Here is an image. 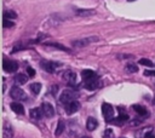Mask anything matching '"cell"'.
Instances as JSON below:
<instances>
[{"mask_svg":"<svg viewBox=\"0 0 155 138\" xmlns=\"http://www.w3.org/2000/svg\"><path fill=\"white\" fill-rule=\"evenodd\" d=\"M4 18H6V19H15V18H17V13L15 11L6 10V11H4Z\"/></svg>","mask_w":155,"mask_h":138,"instance_id":"obj_20","label":"cell"},{"mask_svg":"<svg viewBox=\"0 0 155 138\" xmlns=\"http://www.w3.org/2000/svg\"><path fill=\"white\" fill-rule=\"evenodd\" d=\"M2 25H4V28H11V27H13L15 24H13V22H11L10 19H6V18H4Z\"/></svg>","mask_w":155,"mask_h":138,"instance_id":"obj_26","label":"cell"},{"mask_svg":"<svg viewBox=\"0 0 155 138\" xmlns=\"http://www.w3.org/2000/svg\"><path fill=\"white\" fill-rule=\"evenodd\" d=\"M98 36H90V38H82V39H78V40H74L73 41V46L74 47H85L86 45L91 44V42H94V41H98Z\"/></svg>","mask_w":155,"mask_h":138,"instance_id":"obj_3","label":"cell"},{"mask_svg":"<svg viewBox=\"0 0 155 138\" xmlns=\"http://www.w3.org/2000/svg\"><path fill=\"white\" fill-rule=\"evenodd\" d=\"M97 126H98V121H97L94 117H88V119H87V121H86V128H87L88 131L96 130Z\"/></svg>","mask_w":155,"mask_h":138,"instance_id":"obj_15","label":"cell"},{"mask_svg":"<svg viewBox=\"0 0 155 138\" xmlns=\"http://www.w3.org/2000/svg\"><path fill=\"white\" fill-rule=\"evenodd\" d=\"M63 79L69 85H75V82H76V74L74 71H71V70H67L63 74Z\"/></svg>","mask_w":155,"mask_h":138,"instance_id":"obj_9","label":"cell"},{"mask_svg":"<svg viewBox=\"0 0 155 138\" xmlns=\"http://www.w3.org/2000/svg\"><path fill=\"white\" fill-rule=\"evenodd\" d=\"M28 81V76H25L24 74H17L16 76H15V82L17 84V85H23V84H25Z\"/></svg>","mask_w":155,"mask_h":138,"instance_id":"obj_19","label":"cell"},{"mask_svg":"<svg viewBox=\"0 0 155 138\" xmlns=\"http://www.w3.org/2000/svg\"><path fill=\"white\" fill-rule=\"evenodd\" d=\"M128 120V115L127 114H120L116 119H113L110 122H113V123H115V125H119V126H121L124 122H126Z\"/></svg>","mask_w":155,"mask_h":138,"instance_id":"obj_14","label":"cell"},{"mask_svg":"<svg viewBox=\"0 0 155 138\" xmlns=\"http://www.w3.org/2000/svg\"><path fill=\"white\" fill-rule=\"evenodd\" d=\"M76 15L80 17H87V16H92L94 15V10H87V8H78L76 10Z\"/></svg>","mask_w":155,"mask_h":138,"instance_id":"obj_16","label":"cell"},{"mask_svg":"<svg viewBox=\"0 0 155 138\" xmlns=\"http://www.w3.org/2000/svg\"><path fill=\"white\" fill-rule=\"evenodd\" d=\"M79 109H80V103L78 100H73V102H70L65 105V113L68 115H71V114L76 113Z\"/></svg>","mask_w":155,"mask_h":138,"instance_id":"obj_7","label":"cell"},{"mask_svg":"<svg viewBox=\"0 0 155 138\" xmlns=\"http://www.w3.org/2000/svg\"><path fill=\"white\" fill-rule=\"evenodd\" d=\"M76 97H78V94H76V92H74L73 90H64V91L61 93V96H59V100H61L62 103H64V104H68V103L75 100Z\"/></svg>","mask_w":155,"mask_h":138,"instance_id":"obj_1","label":"cell"},{"mask_svg":"<svg viewBox=\"0 0 155 138\" xmlns=\"http://www.w3.org/2000/svg\"><path fill=\"white\" fill-rule=\"evenodd\" d=\"M81 77L86 81V80H90V79H93V77H97L96 73L93 70H90V69H85L81 71Z\"/></svg>","mask_w":155,"mask_h":138,"instance_id":"obj_13","label":"cell"},{"mask_svg":"<svg viewBox=\"0 0 155 138\" xmlns=\"http://www.w3.org/2000/svg\"><path fill=\"white\" fill-rule=\"evenodd\" d=\"M2 67H4V70L7 71V73H15L18 69V64L15 61H11V59H7V58H4Z\"/></svg>","mask_w":155,"mask_h":138,"instance_id":"obj_5","label":"cell"},{"mask_svg":"<svg viewBox=\"0 0 155 138\" xmlns=\"http://www.w3.org/2000/svg\"><path fill=\"white\" fill-rule=\"evenodd\" d=\"M2 133H4V138H12V137H13L12 127L8 126L7 123L4 125V131H2Z\"/></svg>","mask_w":155,"mask_h":138,"instance_id":"obj_18","label":"cell"},{"mask_svg":"<svg viewBox=\"0 0 155 138\" xmlns=\"http://www.w3.org/2000/svg\"><path fill=\"white\" fill-rule=\"evenodd\" d=\"M41 109L44 111V115L47 116V117H52L54 115V109H53V107L50 103H42Z\"/></svg>","mask_w":155,"mask_h":138,"instance_id":"obj_10","label":"cell"},{"mask_svg":"<svg viewBox=\"0 0 155 138\" xmlns=\"http://www.w3.org/2000/svg\"><path fill=\"white\" fill-rule=\"evenodd\" d=\"M27 73H28V76H29V77H34V76H35V70H34L31 67H28V68H27Z\"/></svg>","mask_w":155,"mask_h":138,"instance_id":"obj_27","label":"cell"},{"mask_svg":"<svg viewBox=\"0 0 155 138\" xmlns=\"http://www.w3.org/2000/svg\"><path fill=\"white\" fill-rule=\"evenodd\" d=\"M29 114H30V116H31L33 119L40 120V119L42 117V115H44V111H42L41 108H33V109L29 111Z\"/></svg>","mask_w":155,"mask_h":138,"instance_id":"obj_12","label":"cell"},{"mask_svg":"<svg viewBox=\"0 0 155 138\" xmlns=\"http://www.w3.org/2000/svg\"><path fill=\"white\" fill-rule=\"evenodd\" d=\"M145 76H155V70H144Z\"/></svg>","mask_w":155,"mask_h":138,"instance_id":"obj_29","label":"cell"},{"mask_svg":"<svg viewBox=\"0 0 155 138\" xmlns=\"http://www.w3.org/2000/svg\"><path fill=\"white\" fill-rule=\"evenodd\" d=\"M10 107H11V109L16 114H19V115H23L24 114V108H23V105L19 102H13V103L10 104Z\"/></svg>","mask_w":155,"mask_h":138,"instance_id":"obj_11","label":"cell"},{"mask_svg":"<svg viewBox=\"0 0 155 138\" xmlns=\"http://www.w3.org/2000/svg\"><path fill=\"white\" fill-rule=\"evenodd\" d=\"M46 46H53V47H56V48H58V50H62V51H69V48H67L65 46H63V45H61V44H56V42H46L45 44Z\"/></svg>","mask_w":155,"mask_h":138,"instance_id":"obj_23","label":"cell"},{"mask_svg":"<svg viewBox=\"0 0 155 138\" xmlns=\"http://www.w3.org/2000/svg\"><path fill=\"white\" fill-rule=\"evenodd\" d=\"M40 64H41L42 69H44L45 71H48V73H53V71L56 70L57 65H58L57 63H54V62H50V61H41Z\"/></svg>","mask_w":155,"mask_h":138,"instance_id":"obj_8","label":"cell"},{"mask_svg":"<svg viewBox=\"0 0 155 138\" xmlns=\"http://www.w3.org/2000/svg\"><path fill=\"white\" fill-rule=\"evenodd\" d=\"M120 138H125V137H120Z\"/></svg>","mask_w":155,"mask_h":138,"instance_id":"obj_31","label":"cell"},{"mask_svg":"<svg viewBox=\"0 0 155 138\" xmlns=\"http://www.w3.org/2000/svg\"><path fill=\"white\" fill-rule=\"evenodd\" d=\"M64 128H65V125H64V122H63V121H58V123H57V127H56V132H54V134H56V136H61V134L63 133Z\"/></svg>","mask_w":155,"mask_h":138,"instance_id":"obj_21","label":"cell"},{"mask_svg":"<svg viewBox=\"0 0 155 138\" xmlns=\"http://www.w3.org/2000/svg\"><path fill=\"white\" fill-rule=\"evenodd\" d=\"M126 70H127L128 73H137V71H138V67H137L136 64L130 63V64L126 65Z\"/></svg>","mask_w":155,"mask_h":138,"instance_id":"obj_24","label":"cell"},{"mask_svg":"<svg viewBox=\"0 0 155 138\" xmlns=\"http://www.w3.org/2000/svg\"><path fill=\"white\" fill-rule=\"evenodd\" d=\"M102 114H103L104 119L108 122H110L113 120V116H114V109H113V107L110 104H108V103H103L102 104Z\"/></svg>","mask_w":155,"mask_h":138,"instance_id":"obj_4","label":"cell"},{"mask_svg":"<svg viewBox=\"0 0 155 138\" xmlns=\"http://www.w3.org/2000/svg\"><path fill=\"white\" fill-rule=\"evenodd\" d=\"M82 138H88V137H82Z\"/></svg>","mask_w":155,"mask_h":138,"instance_id":"obj_30","label":"cell"},{"mask_svg":"<svg viewBox=\"0 0 155 138\" xmlns=\"http://www.w3.org/2000/svg\"><path fill=\"white\" fill-rule=\"evenodd\" d=\"M29 87H30V91H31L34 94H38V93L41 91V84H39V82H34V84H31Z\"/></svg>","mask_w":155,"mask_h":138,"instance_id":"obj_22","label":"cell"},{"mask_svg":"<svg viewBox=\"0 0 155 138\" xmlns=\"http://www.w3.org/2000/svg\"><path fill=\"white\" fill-rule=\"evenodd\" d=\"M132 108H133V110H134L137 114H139V115H142V116H148V110H147L144 107H142V105H139V104H136V105H133Z\"/></svg>","mask_w":155,"mask_h":138,"instance_id":"obj_17","label":"cell"},{"mask_svg":"<svg viewBox=\"0 0 155 138\" xmlns=\"http://www.w3.org/2000/svg\"><path fill=\"white\" fill-rule=\"evenodd\" d=\"M10 94H11V97H12L13 99H16V100H25V99H27L25 92H24L21 87H18V86H13V87L11 88V91H10Z\"/></svg>","mask_w":155,"mask_h":138,"instance_id":"obj_2","label":"cell"},{"mask_svg":"<svg viewBox=\"0 0 155 138\" xmlns=\"http://www.w3.org/2000/svg\"><path fill=\"white\" fill-rule=\"evenodd\" d=\"M139 64L145 65V67H153V62H151L150 59H147V58H142V59H139Z\"/></svg>","mask_w":155,"mask_h":138,"instance_id":"obj_25","label":"cell"},{"mask_svg":"<svg viewBox=\"0 0 155 138\" xmlns=\"http://www.w3.org/2000/svg\"><path fill=\"white\" fill-rule=\"evenodd\" d=\"M102 82L98 80V77H93V79H90V80H86L85 81V88L86 90H90V91H93L98 87H101Z\"/></svg>","mask_w":155,"mask_h":138,"instance_id":"obj_6","label":"cell"},{"mask_svg":"<svg viewBox=\"0 0 155 138\" xmlns=\"http://www.w3.org/2000/svg\"><path fill=\"white\" fill-rule=\"evenodd\" d=\"M104 138H113V131L111 130H105L104 132Z\"/></svg>","mask_w":155,"mask_h":138,"instance_id":"obj_28","label":"cell"}]
</instances>
